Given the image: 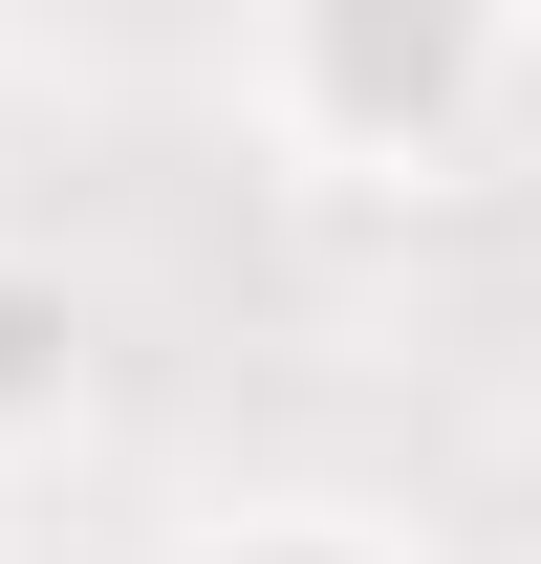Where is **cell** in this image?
<instances>
[{
    "label": "cell",
    "mask_w": 541,
    "mask_h": 564,
    "mask_svg": "<svg viewBox=\"0 0 541 564\" xmlns=\"http://www.w3.org/2000/svg\"><path fill=\"white\" fill-rule=\"evenodd\" d=\"M152 564H433V543L390 499H346V478H261V499H196Z\"/></svg>",
    "instance_id": "obj_3"
},
{
    "label": "cell",
    "mask_w": 541,
    "mask_h": 564,
    "mask_svg": "<svg viewBox=\"0 0 541 564\" xmlns=\"http://www.w3.org/2000/svg\"><path fill=\"white\" fill-rule=\"evenodd\" d=\"M87 434H109V282L0 217V478H66Z\"/></svg>",
    "instance_id": "obj_2"
},
{
    "label": "cell",
    "mask_w": 541,
    "mask_h": 564,
    "mask_svg": "<svg viewBox=\"0 0 541 564\" xmlns=\"http://www.w3.org/2000/svg\"><path fill=\"white\" fill-rule=\"evenodd\" d=\"M217 109L303 217H455L541 109V44L476 0H261L217 44Z\"/></svg>",
    "instance_id": "obj_1"
}]
</instances>
